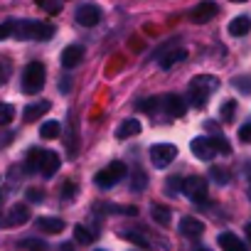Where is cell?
Masks as SVG:
<instances>
[{"mask_svg":"<svg viewBox=\"0 0 251 251\" xmlns=\"http://www.w3.org/2000/svg\"><path fill=\"white\" fill-rule=\"evenodd\" d=\"M190 151H192V155L200 158V160H212V158L217 155V151H214V146H212V141H209L207 136L195 138V141L190 143Z\"/></svg>","mask_w":251,"mask_h":251,"instance_id":"cell-10","label":"cell"},{"mask_svg":"<svg viewBox=\"0 0 251 251\" xmlns=\"http://www.w3.org/2000/svg\"><path fill=\"white\" fill-rule=\"evenodd\" d=\"M217 86H219V79L212 76V74L195 76L190 81V103L195 108H204L207 101H209V96H212V91H217Z\"/></svg>","mask_w":251,"mask_h":251,"instance_id":"cell-2","label":"cell"},{"mask_svg":"<svg viewBox=\"0 0 251 251\" xmlns=\"http://www.w3.org/2000/svg\"><path fill=\"white\" fill-rule=\"evenodd\" d=\"M74 239H76V244H84V246H86V244H91V241H94V234H91L86 226L76 224V226H74Z\"/></svg>","mask_w":251,"mask_h":251,"instance_id":"cell-26","label":"cell"},{"mask_svg":"<svg viewBox=\"0 0 251 251\" xmlns=\"http://www.w3.org/2000/svg\"><path fill=\"white\" fill-rule=\"evenodd\" d=\"M126 173H128L126 163H121V160H113V163H108L103 170H99V173L94 175V182H96V187H101V190H108V187L118 185V182L126 177Z\"/></svg>","mask_w":251,"mask_h":251,"instance_id":"cell-4","label":"cell"},{"mask_svg":"<svg viewBox=\"0 0 251 251\" xmlns=\"http://www.w3.org/2000/svg\"><path fill=\"white\" fill-rule=\"evenodd\" d=\"M249 197H251V180H249Z\"/></svg>","mask_w":251,"mask_h":251,"instance_id":"cell-42","label":"cell"},{"mask_svg":"<svg viewBox=\"0 0 251 251\" xmlns=\"http://www.w3.org/2000/svg\"><path fill=\"white\" fill-rule=\"evenodd\" d=\"M141 133V121L138 118H126L121 126H118V131H116V138L118 141H126V138H133Z\"/></svg>","mask_w":251,"mask_h":251,"instance_id":"cell-15","label":"cell"},{"mask_svg":"<svg viewBox=\"0 0 251 251\" xmlns=\"http://www.w3.org/2000/svg\"><path fill=\"white\" fill-rule=\"evenodd\" d=\"M209 141H212V146H214L217 153H222V155H229V153H231V146H229V141H226L224 136L217 133V136H212Z\"/></svg>","mask_w":251,"mask_h":251,"instance_id":"cell-25","label":"cell"},{"mask_svg":"<svg viewBox=\"0 0 251 251\" xmlns=\"http://www.w3.org/2000/svg\"><path fill=\"white\" fill-rule=\"evenodd\" d=\"M81 59H84V47H81V45H69V47H64V50H62V57H59V62H62L64 69H74Z\"/></svg>","mask_w":251,"mask_h":251,"instance_id":"cell-12","label":"cell"},{"mask_svg":"<svg viewBox=\"0 0 251 251\" xmlns=\"http://www.w3.org/2000/svg\"><path fill=\"white\" fill-rule=\"evenodd\" d=\"M59 133H62V126H59L57 121H45V123L40 126V136H42V138H47V141L57 138Z\"/></svg>","mask_w":251,"mask_h":251,"instance_id":"cell-22","label":"cell"},{"mask_svg":"<svg viewBox=\"0 0 251 251\" xmlns=\"http://www.w3.org/2000/svg\"><path fill=\"white\" fill-rule=\"evenodd\" d=\"M146 185H148V177H146V173H143V170H136V175H133V182H131V190H133V192H141V190H146Z\"/></svg>","mask_w":251,"mask_h":251,"instance_id":"cell-30","label":"cell"},{"mask_svg":"<svg viewBox=\"0 0 251 251\" xmlns=\"http://www.w3.org/2000/svg\"><path fill=\"white\" fill-rule=\"evenodd\" d=\"M209 177L217 182V185H226L229 180H231V175H229V170L226 168H219V165H214L212 170H209Z\"/></svg>","mask_w":251,"mask_h":251,"instance_id":"cell-23","label":"cell"},{"mask_svg":"<svg viewBox=\"0 0 251 251\" xmlns=\"http://www.w3.org/2000/svg\"><path fill=\"white\" fill-rule=\"evenodd\" d=\"M217 13H219V8L212 3V0H202L200 5H195V8H192L190 20H192V23H197V25H204V23L214 20V15H217Z\"/></svg>","mask_w":251,"mask_h":251,"instance_id":"cell-9","label":"cell"},{"mask_svg":"<svg viewBox=\"0 0 251 251\" xmlns=\"http://www.w3.org/2000/svg\"><path fill=\"white\" fill-rule=\"evenodd\" d=\"M62 165V158L54 153V151H42V160H40V173L45 177H54L57 170Z\"/></svg>","mask_w":251,"mask_h":251,"instance_id":"cell-11","label":"cell"},{"mask_svg":"<svg viewBox=\"0 0 251 251\" xmlns=\"http://www.w3.org/2000/svg\"><path fill=\"white\" fill-rule=\"evenodd\" d=\"M50 108H52V103H50V101H37V103H30V106L25 108V113H23V116H25V121H27V123H32V121L42 118Z\"/></svg>","mask_w":251,"mask_h":251,"instance_id":"cell-19","label":"cell"},{"mask_svg":"<svg viewBox=\"0 0 251 251\" xmlns=\"http://www.w3.org/2000/svg\"><path fill=\"white\" fill-rule=\"evenodd\" d=\"M219 246H222L224 251H249V249L244 246V241H241L234 231H222V234H219Z\"/></svg>","mask_w":251,"mask_h":251,"instance_id":"cell-17","label":"cell"},{"mask_svg":"<svg viewBox=\"0 0 251 251\" xmlns=\"http://www.w3.org/2000/svg\"><path fill=\"white\" fill-rule=\"evenodd\" d=\"M59 251H74V244H62Z\"/></svg>","mask_w":251,"mask_h":251,"instance_id":"cell-39","label":"cell"},{"mask_svg":"<svg viewBox=\"0 0 251 251\" xmlns=\"http://www.w3.org/2000/svg\"><path fill=\"white\" fill-rule=\"evenodd\" d=\"M234 86L239 89V91H251V76H239V79H234Z\"/></svg>","mask_w":251,"mask_h":251,"instance_id":"cell-36","label":"cell"},{"mask_svg":"<svg viewBox=\"0 0 251 251\" xmlns=\"http://www.w3.org/2000/svg\"><path fill=\"white\" fill-rule=\"evenodd\" d=\"M18 249H27V251H47V244L42 239H23L18 244Z\"/></svg>","mask_w":251,"mask_h":251,"instance_id":"cell-27","label":"cell"},{"mask_svg":"<svg viewBox=\"0 0 251 251\" xmlns=\"http://www.w3.org/2000/svg\"><path fill=\"white\" fill-rule=\"evenodd\" d=\"M52 35H54V27L50 23H42V20H15L13 37L20 40V42H47V40H52Z\"/></svg>","mask_w":251,"mask_h":251,"instance_id":"cell-1","label":"cell"},{"mask_svg":"<svg viewBox=\"0 0 251 251\" xmlns=\"http://www.w3.org/2000/svg\"><path fill=\"white\" fill-rule=\"evenodd\" d=\"M165 190H168V195H177V192H182V177H177V175H173L170 180H168V185H165Z\"/></svg>","mask_w":251,"mask_h":251,"instance_id":"cell-33","label":"cell"},{"mask_svg":"<svg viewBox=\"0 0 251 251\" xmlns=\"http://www.w3.org/2000/svg\"><path fill=\"white\" fill-rule=\"evenodd\" d=\"M37 229L45 234H59L64 229V219L59 217H37Z\"/></svg>","mask_w":251,"mask_h":251,"instance_id":"cell-18","label":"cell"},{"mask_svg":"<svg viewBox=\"0 0 251 251\" xmlns=\"http://www.w3.org/2000/svg\"><path fill=\"white\" fill-rule=\"evenodd\" d=\"M74 18H76V23L81 27H96L101 23V8H96L94 3H84V5L76 8V15Z\"/></svg>","mask_w":251,"mask_h":251,"instance_id":"cell-7","label":"cell"},{"mask_svg":"<svg viewBox=\"0 0 251 251\" xmlns=\"http://www.w3.org/2000/svg\"><path fill=\"white\" fill-rule=\"evenodd\" d=\"M45 79H47V69H45V64L42 62H30L27 67H25V72H23V91L25 94H30V96H35V94H40L42 89H45Z\"/></svg>","mask_w":251,"mask_h":251,"instance_id":"cell-3","label":"cell"},{"mask_svg":"<svg viewBox=\"0 0 251 251\" xmlns=\"http://www.w3.org/2000/svg\"><path fill=\"white\" fill-rule=\"evenodd\" d=\"M136 108L143 111V113H155V111L160 108V99H155V96H153V99H143V101L136 103Z\"/></svg>","mask_w":251,"mask_h":251,"instance_id":"cell-24","label":"cell"},{"mask_svg":"<svg viewBox=\"0 0 251 251\" xmlns=\"http://www.w3.org/2000/svg\"><path fill=\"white\" fill-rule=\"evenodd\" d=\"M27 219H30V209H27V204H13L10 212H8L5 224H8V226H20V224H25Z\"/></svg>","mask_w":251,"mask_h":251,"instance_id":"cell-16","label":"cell"},{"mask_svg":"<svg viewBox=\"0 0 251 251\" xmlns=\"http://www.w3.org/2000/svg\"><path fill=\"white\" fill-rule=\"evenodd\" d=\"M239 141L241 143H251V123H244L239 128Z\"/></svg>","mask_w":251,"mask_h":251,"instance_id":"cell-38","label":"cell"},{"mask_svg":"<svg viewBox=\"0 0 251 251\" xmlns=\"http://www.w3.org/2000/svg\"><path fill=\"white\" fill-rule=\"evenodd\" d=\"M180 234L187 236V239H197V236L204 234V224L197 217H182L180 219Z\"/></svg>","mask_w":251,"mask_h":251,"instance_id":"cell-13","label":"cell"},{"mask_svg":"<svg viewBox=\"0 0 251 251\" xmlns=\"http://www.w3.org/2000/svg\"><path fill=\"white\" fill-rule=\"evenodd\" d=\"M246 236H249V241H251V224H246Z\"/></svg>","mask_w":251,"mask_h":251,"instance_id":"cell-40","label":"cell"},{"mask_svg":"<svg viewBox=\"0 0 251 251\" xmlns=\"http://www.w3.org/2000/svg\"><path fill=\"white\" fill-rule=\"evenodd\" d=\"M123 239H128V241L138 244L141 249H151V244H148V239H146L143 234H136V231H126V234H123Z\"/></svg>","mask_w":251,"mask_h":251,"instance_id":"cell-31","label":"cell"},{"mask_svg":"<svg viewBox=\"0 0 251 251\" xmlns=\"http://www.w3.org/2000/svg\"><path fill=\"white\" fill-rule=\"evenodd\" d=\"M160 106H163L165 116H170V118H180V116H185V111H187L185 99L177 96V94H168V96H163V99H160Z\"/></svg>","mask_w":251,"mask_h":251,"instance_id":"cell-8","label":"cell"},{"mask_svg":"<svg viewBox=\"0 0 251 251\" xmlns=\"http://www.w3.org/2000/svg\"><path fill=\"white\" fill-rule=\"evenodd\" d=\"M182 192H185L192 202L204 204V202H207V180L200 177V175H190V177L182 180Z\"/></svg>","mask_w":251,"mask_h":251,"instance_id":"cell-6","label":"cell"},{"mask_svg":"<svg viewBox=\"0 0 251 251\" xmlns=\"http://www.w3.org/2000/svg\"><path fill=\"white\" fill-rule=\"evenodd\" d=\"M148 155H151V163H153L158 170H163V168H168V165L177 158V148H175L173 143H155V146H151Z\"/></svg>","mask_w":251,"mask_h":251,"instance_id":"cell-5","label":"cell"},{"mask_svg":"<svg viewBox=\"0 0 251 251\" xmlns=\"http://www.w3.org/2000/svg\"><path fill=\"white\" fill-rule=\"evenodd\" d=\"M13 30H15V20H5V23H0V42L13 37Z\"/></svg>","mask_w":251,"mask_h":251,"instance_id":"cell-32","label":"cell"},{"mask_svg":"<svg viewBox=\"0 0 251 251\" xmlns=\"http://www.w3.org/2000/svg\"><path fill=\"white\" fill-rule=\"evenodd\" d=\"M249 30H251V18H246V15H239L229 23V35H234V37H244Z\"/></svg>","mask_w":251,"mask_h":251,"instance_id":"cell-20","label":"cell"},{"mask_svg":"<svg viewBox=\"0 0 251 251\" xmlns=\"http://www.w3.org/2000/svg\"><path fill=\"white\" fill-rule=\"evenodd\" d=\"M231 3H246V0H231Z\"/></svg>","mask_w":251,"mask_h":251,"instance_id":"cell-41","label":"cell"},{"mask_svg":"<svg viewBox=\"0 0 251 251\" xmlns=\"http://www.w3.org/2000/svg\"><path fill=\"white\" fill-rule=\"evenodd\" d=\"M185 57H187V50H185V47H175V45H170V50L160 52V67H163V69H170L173 64L182 62Z\"/></svg>","mask_w":251,"mask_h":251,"instance_id":"cell-14","label":"cell"},{"mask_svg":"<svg viewBox=\"0 0 251 251\" xmlns=\"http://www.w3.org/2000/svg\"><path fill=\"white\" fill-rule=\"evenodd\" d=\"M15 118V108L10 103H0V126H8Z\"/></svg>","mask_w":251,"mask_h":251,"instance_id":"cell-29","label":"cell"},{"mask_svg":"<svg viewBox=\"0 0 251 251\" xmlns=\"http://www.w3.org/2000/svg\"><path fill=\"white\" fill-rule=\"evenodd\" d=\"M197 251H212V249H197Z\"/></svg>","mask_w":251,"mask_h":251,"instance_id":"cell-43","label":"cell"},{"mask_svg":"<svg viewBox=\"0 0 251 251\" xmlns=\"http://www.w3.org/2000/svg\"><path fill=\"white\" fill-rule=\"evenodd\" d=\"M25 195H27V200H30V202H42V200H45V192H42L40 187H30Z\"/></svg>","mask_w":251,"mask_h":251,"instance_id":"cell-37","label":"cell"},{"mask_svg":"<svg viewBox=\"0 0 251 251\" xmlns=\"http://www.w3.org/2000/svg\"><path fill=\"white\" fill-rule=\"evenodd\" d=\"M106 212H116V214H136V207H121V204H106Z\"/></svg>","mask_w":251,"mask_h":251,"instance_id":"cell-34","label":"cell"},{"mask_svg":"<svg viewBox=\"0 0 251 251\" xmlns=\"http://www.w3.org/2000/svg\"><path fill=\"white\" fill-rule=\"evenodd\" d=\"M74 195H76V185H74L72 180H67V182H64V187H62V197L69 202V200H74Z\"/></svg>","mask_w":251,"mask_h":251,"instance_id":"cell-35","label":"cell"},{"mask_svg":"<svg viewBox=\"0 0 251 251\" xmlns=\"http://www.w3.org/2000/svg\"><path fill=\"white\" fill-rule=\"evenodd\" d=\"M151 214H153V219H155L160 226H168L170 219H173V212H170V207H165V204H153V207H151Z\"/></svg>","mask_w":251,"mask_h":251,"instance_id":"cell-21","label":"cell"},{"mask_svg":"<svg viewBox=\"0 0 251 251\" xmlns=\"http://www.w3.org/2000/svg\"><path fill=\"white\" fill-rule=\"evenodd\" d=\"M234 113H236V101H224V103H222V108H219L222 121H224V123L234 121Z\"/></svg>","mask_w":251,"mask_h":251,"instance_id":"cell-28","label":"cell"},{"mask_svg":"<svg viewBox=\"0 0 251 251\" xmlns=\"http://www.w3.org/2000/svg\"><path fill=\"white\" fill-rule=\"evenodd\" d=\"M96 251H103V249H96Z\"/></svg>","mask_w":251,"mask_h":251,"instance_id":"cell-44","label":"cell"}]
</instances>
